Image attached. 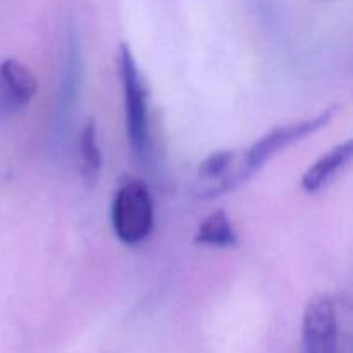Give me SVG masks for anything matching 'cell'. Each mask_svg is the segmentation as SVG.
Wrapping results in <instances>:
<instances>
[{
	"mask_svg": "<svg viewBox=\"0 0 353 353\" xmlns=\"http://www.w3.org/2000/svg\"><path fill=\"white\" fill-rule=\"evenodd\" d=\"M117 69L124 92V116H126V134L130 148L138 159L150 154V124H148V97L143 76L138 69L137 59L128 43L117 48Z\"/></svg>",
	"mask_w": 353,
	"mask_h": 353,
	"instance_id": "6da1fadb",
	"label": "cell"
},
{
	"mask_svg": "<svg viewBox=\"0 0 353 353\" xmlns=\"http://www.w3.org/2000/svg\"><path fill=\"white\" fill-rule=\"evenodd\" d=\"M110 219L116 236L124 245L141 243L154 230V199L147 183L128 179L117 188L110 209Z\"/></svg>",
	"mask_w": 353,
	"mask_h": 353,
	"instance_id": "7a4b0ae2",
	"label": "cell"
},
{
	"mask_svg": "<svg viewBox=\"0 0 353 353\" xmlns=\"http://www.w3.org/2000/svg\"><path fill=\"white\" fill-rule=\"evenodd\" d=\"M334 116H336V107L333 105L324 109L323 112L316 114L314 117H307V119L272 128L269 133L259 138L252 147H248L240 155V171L241 176H243V181H248L252 176L257 174L279 152L292 147L296 141L312 137L314 133L326 128L333 121Z\"/></svg>",
	"mask_w": 353,
	"mask_h": 353,
	"instance_id": "3957f363",
	"label": "cell"
},
{
	"mask_svg": "<svg viewBox=\"0 0 353 353\" xmlns=\"http://www.w3.org/2000/svg\"><path fill=\"white\" fill-rule=\"evenodd\" d=\"M303 353H338V309L327 293L307 302L302 319Z\"/></svg>",
	"mask_w": 353,
	"mask_h": 353,
	"instance_id": "277c9868",
	"label": "cell"
},
{
	"mask_svg": "<svg viewBox=\"0 0 353 353\" xmlns=\"http://www.w3.org/2000/svg\"><path fill=\"white\" fill-rule=\"evenodd\" d=\"M38 92V79L30 68L16 59L0 64V110L6 114L24 109Z\"/></svg>",
	"mask_w": 353,
	"mask_h": 353,
	"instance_id": "5b68a950",
	"label": "cell"
},
{
	"mask_svg": "<svg viewBox=\"0 0 353 353\" xmlns=\"http://www.w3.org/2000/svg\"><path fill=\"white\" fill-rule=\"evenodd\" d=\"M353 159V141L347 140L343 143L331 148L327 154L317 159L302 176V188L307 193H317L330 185L341 171L350 165Z\"/></svg>",
	"mask_w": 353,
	"mask_h": 353,
	"instance_id": "8992f818",
	"label": "cell"
},
{
	"mask_svg": "<svg viewBox=\"0 0 353 353\" xmlns=\"http://www.w3.org/2000/svg\"><path fill=\"white\" fill-rule=\"evenodd\" d=\"M195 243L212 248H233L238 243V234L230 216L223 209L214 210L200 223L195 233Z\"/></svg>",
	"mask_w": 353,
	"mask_h": 353,
	"instance_id": "52a82bcc",
	"label": "cell"
},
{
	"mask_svg": "<svg viewBox=\"0 0 353 353\" xmlns=\"http://www.w3.org/2000/svg\"><path fill=\"white\" fill-rule=\"evenodd\" d=\"M79 155H81V174L88 185L97 181L102 169V152L99 145V130L95 121H88L79 137Z\"/></svg>",
	"mask_w": 353,
	"mask_h": 353,
	"instance_id": "ba28073f",
	"label": "cell"
}]
</instances>
